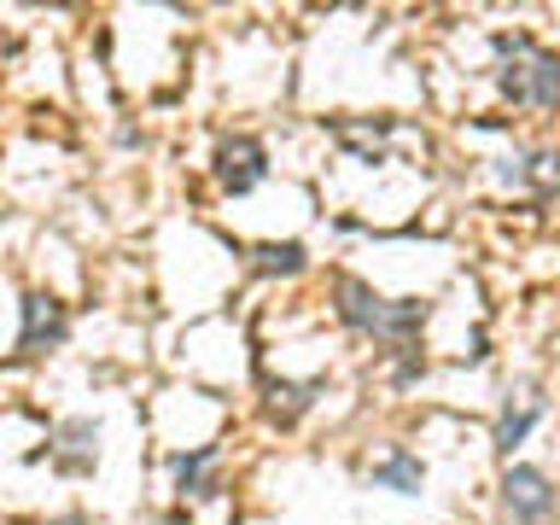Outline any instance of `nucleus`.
Masks as SVG:
<instances>
[{
	"label": "nucleus",
	"mask_w": 560,
	"mask_h": 525,
	"mask_svg": "<svg viewBox=\"0 0 560 525\" xmlns=\"http://www.w3.org/2000/svg\"><path fill=\"white\" fill-rule=\"evenodd\" d=\"M94 462H100L94 420H59V427H52V467L59 472H94Z\"/></svg>",
	"instance_id": "6e6552de"
},
{
	"label": "nucleus",
	"mask_w": 560,
	"mask_h": 525,
	"mask_svg": "<svg viewBox=\"0 0 560 525\" xmlns=\"http://www.w3.org/2000/svg\"><path fill=\"white\" fill-rule=\"evenodd\" d=\"M245 262H252V275H304V262H310V252L298 240H269V245H252L245 252Z\"/></svg>",
	"instance_id": "9d476101"
},
{
	"label": "nucleus",
	"mask_w": 560,
	"mask_h": 525,
	"mask_svg": "<svg viewBox=\"0 0 560 525\" xmlns=\"http://www.w3.org/2000/svg\"><path fill=\"white\" fill-rule=\"evenodd\" d=\"M502 70L497 88L514 105H532V112H560V59L549 47H537L532 35H497Z\"/></svg>",
	"instance_id": "f03ea898"
},
{
	"label": "nucleus",
	"mask_w": 560,
	"mask_h": 525,
	"mask_svg": "<svg viewBox=\"0 0 560 525\" xmlns=\"http://www.w3.org/2000/svg\"><path fill=\"white\" fill-rule=\"evenodd\" d=\"M542 409H549V402H542V392H532V385H525L520 397L508 392V402L497 409V427H490V444H497L502 455H514L525 438H532V427L542 420Z\"/></svg>",
	"instance_id": "423d86ee"
},
{
	"label": "nucleus",
	"mask_w": 560,
	"mask_h": 525,
	"mask_svg": "<svg viewBox=\"0 0 560 525\" xmlns=\"http://www.w3.org/2000/svg\"><path fill=\"white\" fill-rule=\"evenodd\" d=\"M368 479H374L380 490H397V497H420V479H427V472H420V462L409 450H392L385 462H374Z\"/></svg>",
	"instance_id": "9b49d317"
},
{
	"label": "nucleus",
	"mask_w": 560,
	"mask_h": 525,
	"mask_svg": "<svg viewBox=\"0 0 560 525\" xmlns=\"http://www.w3.org/2000/svg\"><path fill=\"white\" fill-rule=\"evenodd\" d=\"M322 392H327V380H275V374H262V415L280 420V427H298Z\"/></svg>",
	"instance_id": "0eeeda50"
},
{
	"label": "nucleus",
	"mask_w": 560,
	"mask_h": 525,
	"mask_svg": "<svg viewBox=\"0 0 560 525\" xmlns=\"http://www.w3.org/2000/svg\"><path fill=\"white\" fill-rule=\"evenodd\" d=\"M217 467H222V450L217 444H199V450H187V455H175V497L182 502H205V497H217Z\"/></svg>",
	"instance_id": "1a4fd4ad"
},
{
	"label": "nucleus",
	"mask_w": 560,
	"mask_h": 525,
	"mask_svg": "<svg viewBox=\"0 0 560 525\" xmlns=\"http://www.w3.org/2000/svg\"><path fill=\"white\" fill-rule=\"evenodd\" d=\"M262 175H269V152H262V140L257 135H228L222 147H217V187L222 192H252Z\"/></svg>",
	"instance_id": "39448f33"
},
{
	"label": "nucleus",
	"mask_w": 560,
	"mask_h": 525,
	"mask_svg": "<svg viewBox=\"0 0 560 525\" xmlns=\"http://www.w3.org/2000/svg\"><path fill=\"white\" fill-rule=\"evenodd\" d=\"M502 508H508V520L514 525H542L555 514V485H549V472L542 467H508L502 472Z\"/></svg>",
	"instance_id": "7ed1b4c3"
},
{
	"label": "nucleus",
	"mask_w": 560,
	"mask_h": 525,
	"mask_svg": "<svg viewBox=\"0 0 560 525\" xmlns=\"http://www.w3.org/2000/svg\"><path fill=\"white\" fill-rule=\"evenodd\" d=\"M332 315L350 327V332H368V339H385V345H415L420 327H427V304L420 298H380L362 275H339L332 280Z\"/></svg>",
	"instance_id": "f257e3e1"
},
{
	"label": "nucleus",
	"mask_w": 560,
	"mask_h": 525,
	"mask_svg": "<svg viewBox=\"0 0 560 525\" xmlns=\"http://www.w3.org/2000/svg\"><path fill=\"white\" fill-rule=\"evenodd\" d=\"M427 374V357H420V345H397V368H392V385H409Z\"/></svg>",
	"instance_id": "f8f14e48"
},
{
	"label": "nucleus",
	"mask_w": 560,
	"mask_h": 525,
	"mask_svg": "<svg viewBox=\"0 0 560 525\" xmlns=\"http://www.w3.org/2000/svg\"><path fill=\"white\" fill-rule=\"evenodd\" d=\"M24 327H18V357H47V350H59L65 345V332H70V315L59 298H47V292H30L24 304Z\"/></svg>",
	"instance_id": "20e7f679"
},
{
	"label": "nucleus",
	"mask_w": 560,
	"mask_h": 525,
	"mask_svg": "<svg viewBox=\"0 0 560 525\" xmlns=\"http://www.w3.org/2000/svg\"><path fill=\"white\" fill-rule=\"evenodd\" d=\"M47 525H88L82 514H65V520H47Z\"/></svg>",
	"instance_id": "ddd939ff"
}]
</instances>
